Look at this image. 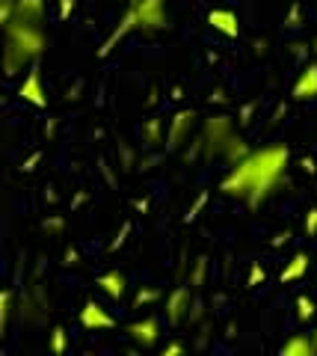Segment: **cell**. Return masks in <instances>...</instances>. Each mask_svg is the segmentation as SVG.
I'll use <instances>...</instances> for the list:
<instances>
[{"mask_svg":"<svg viewBox=\"0 0 317 356\" xmlns=\"http://www.w3.org/2000/svg\"><path fill=\"white\" fill-rule=\"evenodd\" d=\"M288 166H291L288 146L249 149L246 158L228 166V172L220 181V193L228 199H240V202H246V208H258L285 181Z\"/></svg>","mask_w":317,"mask_h":356,"instance_id":"cell-1","label":"cell"},{"mask_svg":"<svg viewBox=\"0 0 317 356\" xmlns=\"http://www.w3.org/2000/svg\"><path fill=\"white\" fill-rule=\"evenodd\" d=\"M3 33H6L3 69L9 77L18 74V69H24V65H33L48 51V36L42 24H27V21L12 18L3 24Z\"/></svg>","mask_w":317,"mask_h":356,"instance_id":"cell-2","label":"cell"},{"mask_svg":"<svg viewBox=\"0 0 317 356\" xmlns=\"http://www.w3.org/2000/svg\"><path fill=\"white\" fill-rule=\"evenodd\" d=\"M199 143H202V154H205V158H223L228 166L249 154L246 140L234 131L232 116H225V113H214V116L205 119Z\"/></svg>","mask_w":317,"mask_h":356,"instance_id":"cell-3","label":"cell"},{"mask_svg":"<svg viewBox=\"0 0 317 356\" xmlns=\"http://www.w3.org/2000/svg\"><path fill=\"white\" fill-rule=\"evenodd\" d=\"M130 13H134L137 30L139 33H157L169 27V13L166 0H130Z\"/></svg>","mask_w":317,"mask_h":356,"instance_id":"cell-4","label":"cell"},{"mask_svg":"<svg viewBox=\"0 0 317 356\" xmlns=\"http://www.w3.org/2000/svg\"><path fill=\"white\" fill-rule=\"evenodd\" d=\"M196 128V110H178L172 119H169V128H166V149H181L184 143L190 140V134Z\"/></svg>","mask_w":317,"mask_h":356,"instance_id":"cell-5","label":"cell"},{"mask_svg":"<svg viewBox=\"0 0 317 356\" xmlns=\"http://www.w3.org/2000/svg\"><path fill=\"white\" fill-rule=\"evenodd\" d=\"M18 98L21 102H27L33 107H48V92H45V83H42V72L39 65H30V74L21 81L18 86Z\"/></svg>","mask_w":317,"mask_h":356,"instance_id":"cell-6","label":"cell"},{"mask_svg":"<svg viewBox=\"0 0 317 356\" xmlns=\"http://www.w3.org/2000/svg\"><path fill=\"white\" fill-rule=\"evenodd\" d=\"M193 312V285H178L166 297V321L169 324H181Z\"/></svg>","mask_w":317,"mask_h":356,"instance_id":"cell-7","label":"cell"},{"mask_svg":"<svg viewBox=\"0 0 317 356\" xmlns=\"http://www.w3.org/2000/svg\"><path fill=\"white\" fill-rule=\"evenodd\" d=\"M128 336L134 344H139V348H155L157 339H160V321L155 315L139 318L134 324H128Z\"/></svg>","mask_w":317,"mask_h":356,"instance_id":"cell-8","label":"cell"},{"mask_svg":"<svg viewBox=\"0 0 317 356\" xmlns=\"http://www.w3.org/2000/svg\"><path fill=\"white\" fill-rule=\"evenodd\" d=\"M291 98L293 102H314L317 98V60L302 65L297 83H293V89H291Z\"/></svg>","mask_w":317,"mask_h":356,"instance_id":"cell-9","label":"cell"},{"mask_svg":"<svg viewBox=\"0 0 317 356\" xmlns=\"http://www.w3.org/2000/svg\"><path fill=\"white\" fill-rule=\"evenodd\" d=\"M80 324L86 330H95L98 332V330H113L116 321H113V315L101 303H95V300H86L83 309H80Z\"/></svg>","mask_w":317,"mask_h":356,"instance_id":"cell-10","label":"cell"},{"mask_svg":"<svg viewBox=\"0 0 317 356\" xmlns=\"http://www.w3.org/2000/svg\"><path fill=\"white\" fill-rule=\"evenodd\" d=\"M207 24L228 39L240 36V18H237L234 9H211V13H207Z\"/></svg>","mask_w":317,"mask_h":356,"instance_id":"cell-11","label":"cell"},{"mask_svg":"<svg viewBox=\"0 0 317 356\" xmlns=\"http://www.w3.org/2000/svg\"><path fill=\"white\" fill-rule=\"evenodd\" d=\"M134 30H137V21H134V13H130V9H128V13H125V18L119 21V27H113V33H110V36H107V39L101 42V48H98V57H101V60H104V57H110L116 44L122 42V39L128 36V33H134Z\"/></svg>","mask_w":317,"mask_h":356,"instance_id":"cell-12","label":"cell"},{"mask_svg":"<svg viewBox=\"0 0 317 356\" xmlns=\"http://www.w3.org/2000/svg\"><path fill=\"white\" fill-rule=\"evenodd\" d=\"M282 356H317V341L305 332H293V336L279 348Z\"/></svg>","mask_w":317,"mask_h":356,"instance_id":"cell-13","label":"cell"},{"mask_svg":"<svg viewBox=\"0 0 317 356\" xmlns=\"http://www.w3.org/2000/svg\"><path fill=\"white\" fill-rule=\"evenodd\" d=\"M12 18L27 21V24H42V21H45V0H15Z\"/></svg>","mask_w":317,"mask_h":356,"instance_id":"cell-14","label":"cell"},{"mask_svg":"<svg viewBox=\"0 0 317 356\" xmlns=\"http://www.w3.org/2000/svg\"><path fill=\"white\" fill-rule=\"evenodd\" d=\"M95 285L101 288V291L110 297V300H122L125 297V291H128V282H125V273H119V270H107V273H101L95 280Z\"/></svg>","mask_w":317,"mask_h":356,"instance_id":"cell-15","label":"cell"},{"mask_svg":"<svg viewBox=\"0 0 317 356\" xmlns=\"http://www.w3.org/2000/svg\"><path fill=\"white\" fill-rule=\"evenodd\" d=\"M309 252H297L293 259L282 267V273H279V282L282 285H291V282H300L305 273H309Z\"/></svg>","mask_w":317,"mask_h":356,"instance_id":"cell-16","label":"cell"},{"mask_svg":"<svg viewBox=\"0 0 317 356\" xmlns=\"http://www.w3.org/2000/svg\"><path fill=\"white\" fill-rule=\"evenodd\" d=\"M12 300H15V291L12 288H6L3 297H0V330L9 332V324H12Z\"/></svg>","mask_w":317,"mask_h":356,"instance_id":"cell-17","label":"cell"},{"mask_svg":"<svg viewBox=\"0 0 317 356\" xmlns=\"http://www.w3.org/2000/svg\"><path fill=\"white\" fill-rule=\"evenodd\" d=\"M143 137L148 146H157V143H166V131H163V119H148L143 128Z\"/></svg>","mask_w":317,"mask_h":356,"instance_id":"cell-18","label":"cell"},{"mask_svg":"<svg viewBox=\"0 0 317 356\" xmlns=\"http://www.w3.org/2000/svg\"><path fill=\"white\" fill-rule=\"evenodd\" d=\"M311 318H317V303H314V297L300 294V297H297V321L309 324Z\"/></svg>","mask_w":317,"mask_h":356,"instance_id":"cell-19","label":"cell"},{"mask_svg":"<svg viewBox=\"0 0 317 356\" xmlns=\"http://www.w3.org/2000/svg\"><path fill=\"white\" fill-rule=\"evenodd\" d=\"M51 350L53 353H65V350H69V336H65L62 327H53L51 330Z\"/></svg>","mask_w":317,"mask_h":356,"instance_id":"cell-20","label":"cell"},{"mask_svg":"<svg viewBox=\"0 0 317 356\" xmlns=\"http://www.w3.org/2000/svg\"><path fill=\"white\" fill-rule=\"evenodd\" d=\"M205 273H207V259H205V255H199V259H196L193 273H190V285H193V288H202Z\"/></svg>","mask_w":317,"mask_h":356,"instance_id":"cell-21","label":"cell"},{"mask_svg":"<svg viewBox=\"0 0 317 356\" xmlns=\"http://www.w3.org/2000/svg\"><path fill=\"white\" fill-rule=\"evenodd\" d=\"M205 202H207V191H202L199 196H196V202L187 208V214H184V222H193L196 217H199V211L205 208Z\"/></svg>","mask_w":317,"mask_h":356,"instance_id":"cell-22","label":"cell"},{"mask_svg":"<svg viewBox=\"0 0 317 356\" xmlns=\"http://www.w3.org/2000/svg\"><path fill=\"white\" fill-rule=\"evenodd\" d=\"M302 232H305L309 238L317 235V208H309V211H305V217H302Z\"/></svg>","mask_w":317,"mask_h":356,"instance_id":"cell-23","label":"cell"},{"mask_svg":"<svg viewBox=\"0 0 317 356\" xmlns=\"http://www.w3.org/2000/svg\"><path fill=\"white\" fill-rule=\"evenodd\" d=\"M267 280V273H264V267L261 264H252L249 267V280H246V288H258L261 282Z\"/></svg>","mask_w":317,"mask_h":356,"instance_id":"cell-24","label":"cell"},{"mask_svg":"<svg viewBox=\"0 0 317 356\" xmlns=\"http://www.w3.org/2000/svg\"><path fill=\"white\" fill-rule=\"evenodd\" d=\"M157 297H160V291H155V288H139L137 297H134V306H146V303H151V300H157Z\"/></svg>","mask_w":317,"mask_h":356,"instance_id":"cell-25","label":"cell"},{"mask_svg":"<svg viewBox=\"0 0 317 356\" xmlns=\"http://www.w3.org/2000/svg\"><path fill=\"white\" fill-rule=\"evenodd\" d=\"M285 27H291V30L300 27V3L291 6V13H288V18H285Z\"/></svg>","mask_w":317,"mask_h":356,"instance_id":"cell-26","label":"cell"},{"mask_svg":"<svg viewBox=\"0 0 317 356\" xmlns=\"http://www.w3.org/2000/svg\"><path fill=\"white\" fill-rule=\"evenodd\" d=\"M130 229H134V226H130V222H125V226H122V232H119V235H116V241L110 243V250H119V247H122V243H125V238L130 235Z\"/></svg>","mask_w":317,"mask_h":356,"instance_id":"cell-27","label":"cell"},{"mask_svg":"<svg viewBox=\"0 0 317 356\" xmlns=\"http://www.w3.org/2000/svg\"><path fill=\"white\" fill-rule=\"evenodd\" d=\"M42 154H45V152H33L30 158L24 161V166H21V170H24V172H33V170H36V163L42 161Z\"/></svg>","mask_w":317,"mask_h":356,"instance_id":"cell-28","label":"cell"},{"mask_svg":"<svg viewBox=\"0 0 317 356\" xmlns=\"http://www.w3.org/2000/svg\"><path fill=\"white\" fill-rule=\"evenodd\" d=\"M74 13V0H60V21H65Z\"/></svg>","mask_w":317,"mask_h":356,"instance_id":"cell-29","label":"cell"},{"mask_svg":"<svg viewBox=\"0 0 317 356\" xmlns=\"http://www.w3.org/2000/svg\"><path fill=\"white\" fill-rule=\"evenodd\" d=\"M178 353H184V344H178V341H172L163 348V356H178Z\"/></svg>","mask_w":317,"mask_h":356,"instance_id":"cell-30","label":"cell"},{"mask_svg":"<svg viewBox=\"0 0 317 356\" xmlns=\"http://www.w3.org/2000/svg\"><path fill=\"white\" fill-rule=\"evenodd\" d=\"M291 241V232H282V235L273 238V247H282V243H288Z\"/></svg>","mask_w":317,"mask_h":356,"instance_id":"cell-31","label":"cell"},{"mask_svg":"<svg viewBox=\"0 0 317 356\" xmlns=\"http://www.w3.org/2000/svg\"><path fill=\"white\" fill-rule=\"evenodd\" d=\"M65 264H78V250H69V252H65Z\"/></svg>","mask_w":317,"mask_h":356,"instance_id":"cell-32","label":"cell"},{"mask_svg":"<svg viewBox=\"0 0 317 356\" xmlns=\"http://www.w3.org/2000/svg\"><path fill=\"white\" fill-rule=\"evenodd\" d=\"M300 166H302V170H305V172H314V161H311V158H305V161H302Z\"/></svg>","mask_w":317,"mask_h":356,"instance_id":"cell-33","label":"cell"},{"mask_svg":"<svg viewBox=\"0 0 317 356\" xmlns=\"http://www.w3.org/2000/svg\"><path fill=\"white\" fill-rule=\"evenodd\" d=\"M311 339H314V341H317V330H314V332H311Z\"/></svg>","mask_w":317,"mask_h":356,"instance_id":"cell-34","label":"cell"},{"mask_svg":"<svg viewBox=\"0 0 317 356\" xmlns=\"http://www.w3.org/2000/svg\"><path fill=\"white\" fill-rule=\"evenodd\" d=\"M311 51H314V54H317V42H314V44H311Z\"/></svg>","mask_w":317,"mask_h":356,"instance_id":"cell-35","label":"cell"}]
</instances>
